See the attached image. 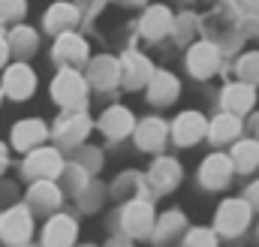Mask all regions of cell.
Returning <instances> with one entry per match:
<instances>
[{
    "mask_svg": "<svg viewBox=\"0 0 259 247\" xmlns=\"http://www.w3.org/2000/svg\"><path fill=\"white\" fill-rule=\"evenodd\" d=\"M184 226V217L178 214V211H172V214H166L160 223H157V241H169L178 229Z\"/></svg>",
    "mask_w": 259,
    "mask_h": 247,
    "instance_id": "27",
    "label": "cell"
},
{
    "mask_svg": "<svg viewBox=\"0 0 259 247\" xmlns=\"http://www.w3.org/2000/svg\"><path fill=\"white\" fill-rule=\"evenodd\" d=\"M36 46H39V36H36V30H30V27H15V30L9 33V52L18 55V58H30V55L36 52Z\"/></svg>",
    "mask_w": 259,
    "mask_h": 247,
    "instance_id": "25",
    "label": "cell"
},
{
    "mask_svg": "<svg viewBox=\"0 0 259 247\" xmlns=\"http://www.w3.org/2000/svg\"><path fill=\"white\" fill-rule=\"evenodd\" d=\"M205 133H208V121L199 112H184V115H178V121L172 124V136H175L178 145H193Z\"/></svg>",
    "mask_w": 259,
    "mask_h": 247,
    "instance_id": "11",
    "label": "cell"
},
{
    "mask_svg": "<svg viewBox=\"0 0 259 247\" xmlns=\"http://www.w3.org/2000/svg\"><path fill=\"white\" fill-rule=\"evenodd\" d=\"M75 21H78V12H75V6H69V3H55V6L46 12V30H52V33L72 30Z\"/></svg>",
    "mask_w": 259,
    "mask_h": 247,
    "instance_id": "23",
    "label": "cell"
},
{
    "mask_svg": "<svg viewBox=\"0 0 259 247\" xmlns=\"http://www.w3.org/2000/svg\"><path fill=\"white\" fill-rule=\"evenodd\" d=\"M27 199H30V208L33 211L46 214V211H55L61 205V190L52 184V178H39V181H33Z\"/></svg>",
    "mask_w": 259,
    "mask_h": 247,
    "instance_id": "17",
    "label": "cell"
},
{
    "mask_svg": "<svg viewBox=\"0 0 259 247\" xmlns=\"http://www.w3.org/2000/svg\"><path fill=\"white\" fill-rule=\"evenodd\" d=\"M232 163H235V169L238 172H250V169H256L259 166V142H238L235 148H232Z\"/></svg>",
    "mask_w": 259,
    "mask_h": 247,
    "instance_id": "26",
    "label": "cell"
},
{
    "mask_svg": "<svg viewBox=\"0 0 259 247\" xmlns=\"http://www.w3.org/2000/svg\"><path fill=\"white\" fill-rule=\"evenodd\" d=\"M3 91L12 97V100H27L33 91H36V75L27 63H15L6 69L3 75Z\"/></svg>",
    "mask_w": 259,
    "mask_h": 247,
    "instance_id": "7",
    "label": "cell"
},
{
    "mask_svg": "<svg viewBox=\"0 0 259 247\" xmlns=\"http://www.w3.org/2000/svg\"><path fill=\"white\" fill-rule=\"evenodd\" d=\"M46 136H49L46 124L36 121V118H30V121H18L15 127H12V145H15L18 151H33L39 142H46Z\"/></svg>",
    "mask_w": 259,
    "mask_h": 247,
    "instance_id": "13",
    "label": "cell"
},
{
    "mask_svg": "<svg viewBox=\"0 0 259 247\" xmlns=\"http://www.w3.org/2000/svg\"><path fill=\"white\" fill-rule=\"evenodd\" d=\"M151 75H154V66L148 58H142V55H136V52H130L121 58V81H124V88H142V85H148L151 81Z\"/></svg>",
    "mask_w": 259,
    "mask_h": 247,
    "instance_id": "8",
    "label": "cell"
},
{
    "mask_svg": "<svg viewBox=\"0 0 259 247\" xmlns=\"http://www.w3.org/2000/svg\"><path fill=\"white\" fill-rule=\"evenodd\" d=\"M121 226L127 229L133 238H142V235H148L157 223H154V208H151V202H145V199H130L127 205H124V211H121Z\"/></svg>",
    "mask_w": 259,
    "mask_h": 247,
    "instance_id": "5",
    "label": "cell"
},
{
    "mask_svg": "<svg viewBox=\"0 0 259 247\" xmlns=\"http://www.w3.org/2000/svg\"><path fill=\"white\" fill-rule=\"evenodd\" d=\"M33 232V220H30V208L24 205H12L9 211L0 214V238L9 244H24Z\"/></svg>",
    "mask_w": 259,
    "mask_h": 247,
    "instance_id": "1",
    "label": "cell"
},
{
    "mask_svg": "<svg viewBox=\"0 0 259 247\" xmlns=\"http://www.w3.org/2000/svg\"><path fill=\"white\" fill-rule=\"evenodd\" d=\"M6 163H9V154H6V145H0V175L6 169Z\"/></svg>",
    "mask_w": 259,
    "mask_h": 247,
    "instance_id": "33",
    "label": "cell"
},
{
    "mask_svg": "<svg viewBox=\"0 0 259 247\" xmlns=\"http://www.w3.org/2000/svg\"><path fill=\"white\" fill-rule=\"evenodd\" d=\"M232 172H235L232 157H226V154H211V157L202 163V169H199V181L208 187V190H220V187L229 184Z\"/></svg>",
    "mask_w": 259,
    "mask_h": 247,
    "instance_id": "6",
    "label": "cell"
},
{
    "mask_svg": "<svg viewBox=\"0 0 259 247\" xmlns=\"http://www.w3.org/2000/svg\"><path fill=\"white\" fill-rule=\"evenodd\" d=\"M88 130H91V118H88L84 112H72L69 118H64V121L58 124L55 136H58V142H61V145L75 148V145L88 136Z\"/></svg>",
    "mask_w": 259,
    "mask_h": 247,
    "instance_id": "16",
    "label": "cell"
},
{
    "mask_svg": "<svg viewBox=\"0 0 259 247\" xmlns=\"http://www.w3.org/2000/svg\"><path fill=\"white\" fill-rule=\"evenodd\" d=\"M24 0H0V21H18L21 15H24Z\"/></svg>",
    "mask_w": 259,
    "mask_h": 247,
    "instance_id": "29",
    "label": "cell"
},
{
    "mask_svg": "<svg viewBox=\"0 0 259 247\" xmlns=\"http://www.w3.org/2000/svg\"><path fill=\"white\" fill-rule=\"evenodd\" d=\"M178 78L172 75V72H154L151 75V81H148V100L154 103V106H169V103H175V97H178Z\"/></svg>",
    "mask_w": 259,
    "mask_h": 247,
    "instance_id": "14",
    "label": "cell"
},
{
    "mask_svg": "<svg viewBox=\"0 0 259 247\" xmlns=\"http://www.w3.org/2000/svg\"><path fill=\"white\" fill-rule=\"evenodd\" d=\"M250 202L247 199H226L220 208H217V217H214V223H217V229L223 232V235H238V232H244V226L250 223Z\"/></svg>",
    "mask_w": 259,
    "mask_h": 247,
    "instance_id": "3",
    "label": "cell"
},
{
    "mask_svg": "<svg viewBox=\"0 0 259 247\" xmlns=\"http://www.w3.org/2000/svg\"><path fill=\"white\" fill-rule=\"evenodd\" d=\"M100 130H103L109 139H124L127 133L136 130V121H133L130 109H124V106H112V109L103 112V118H100Z\"/></svg>",
    "mask_w": 259,
    "mask_h": 247,
    "instance_id": "12",
    "label": "cell"
},
{
    "mask_svg": "<svg viewBox=\"0 0 259 247\" xmlns=\"http://www.w3.org/2000/svg\"><path fill=\"white\" fill-rule=\"evenodd\" d=\"M247 202L250 205H259V181H253V184L247 187Z\"/></svg>",
    "mask_w": 259,
    "mask_h": 247,
    "instance_id": "31",
    "label": "cell"
},
{
    "mask_svg": "<svg viewBox=\"0 0 259 247\" xmlns=\"http://www.w3.org/2000/svg\"><path fill=\"white\" fill-rule=\"evenodd\" d=\"M184 241H187V244H214L217 238H214V232H208V229H193V232H187Z\"/></svg>",
    "mask_w": 259,
    "mask_h": 247,
    "instance_id": "30",
    "label": "cell"
},
{
    "mask_svg": "<svg viewBox=\"0 0 259 247\" xmlns=\"http://www.w3.org/2000/svg\"><path fill=\"white\" fill-rule=\"evenodd\" d=\"M9 55H12V52H9V39H3V36H0V66L9 61Z\"/></svg>",
    "mask_w": 259,
    "mask_h": 247,
    "instance_id": "32",
    "label": "cell"
},
{
    "mask_svg": "<svg viewBox=\"0 0 259 247\" xmlns=\"http://www.w3.org/2000/svg\"><path fill=\"white\" fill-rule=\"evenodd\" d=\"M75 232H78V226H75L72 217H52L46 223V229H42V244H49V247L72 244L75 241Z\"/></svg>",
    "mask_w": 259,
    "mask_h": 247,
    "instance_id": "18",
    "label": "cell"
},
{
    "mask_svg": "<svg viewBox=\"0 0 259 247\" xmlns=\"http://www.w3.org/2000/svg\"><path fill=\"white\" fill-rule=\"evenodd\" d=\"M220 63V52L211 46V43H196L187 55V69L193 72L196 78H208Z\"/></svg>",
    "mask_w": 259,
    "mask_h": 247,
    "instance_id": "10",
    "label": "cell"
},
{
    "mask_svg": "<svg viewBox=\"0 0 259 247\" xmlns=\"http://www.w3.org/2000/svg\"><path fill=\"white\" fill-rule=\"evenodd\" d=\"M136 3H142V0H136Z\"/></svg>",
    "mask_w": 259,
    "mask_h": 247,
    "instance_id": "34",
    "label": "cell"
},
{
    "mask_svg": "<svg viewBox=\"0 0 259 247\" xmlns=\"http://www.w3.org/2000/svg\"><path fill=\"white\" fill-rule=\"evenodd\" d=\"M55 55L66 63H81L88 58V46H84V39L78 36V33H72V30H64V33H58V43H55Z\"/></svg>",
    "mask_w": 259,
    "mask_h": 247,
    "instance_id": "21",
    "label": "cell"
},
{
    "mask_svg": "<svg viewBox=\"0 0 259 247\" xmlns=\"http://www.w3.org/2000/svg\"><path fill=\"white\" fill-rule=\"evenodd\" d=\"M238 75L244 78V81H259V55H244L241 61H238Z\"/></svg>",
    "mask_w": 259,
    "mask_h": 247,
    "instance_id": "28",
    "label": "cell"
},
{
    "mask_svg": "<svg viewBox=\"0 0 259 247\" xmlns=\"http://www.w3.org/2000/svg\"><path fill=\"white\" fill-rule=\"evenodd\" d=\"M88 78L94 81V88L100 91H109L121 81V61L118 58H109V55H100L94 58L91 66H88Z\"/></svg>",
    "mask_w": 259,
    "mask_h": 247,
    "instance_id": "9",
    "label": "cell"
},
{
    "mask_svg": "<svg viewBox=\"0 0 259 247\" xmlns=\"http://www.w3.org/2000/svg\"><path fill=\"white\" fill-rule=\"evenodd\" d=\"M172 30V12L166 6H151L142 15V36L145 39H160Z\"/></svg>",
    "mask_w": 259,
    "mask_h": 247,
    "instance_id": "19",
    "label": "cell"
},
{
    "mask_svg": "<svg viewBox=\"0 0 259 247\" xmlns=\"http://www.w3.org/2000/svg\"><path fill=\"white\" fill-rule=\"evenodd\" d=\"M0 100H3V94H0Z\"/></svg>",
    "mask_w": 259,
    "mask_h": 247,
    "instance_id": "35",
    "label": "cell"
},
{
    "mask_svg": "<svg viewBox=\"0 0 259 247\" xmlns=\"http://www.w3.org/2000/svg\"><path fill=\"white\" fill-rule=\"evenodd\" d=\"M64 172V160L55 148H33L27 151V160H24V175L30 181H39V178H55Z\"/></svg>",
    "mask_w": 259,
    "mask_h": 247,
    "instance_id": "2",
    "label": "cell"
},
{
    "mask_svg": "<svg viewBox=\"0 0 259 247\" xmlns=\"http://www.w3.org/2000/svg\"><path fill=\"white\" fill-rule=\"evenodd\" d=\"M166 142V124L157 121V118H148L136 127V145L142 151H160Z\"/></svg>",
    "mask_w": 259,
    "mask_h": 247,
    "instance_id": "20",
    "label": "cell"
},
{
    "mask_svg": "<svg viewBox=\"0 0 259 247\" xmlns=\"http://www.w3.org/2000/svg\"><path fill=\"white\" fill-rule=\"evenodd\" d=\"M151 181H154L157 190H172V187L181 181V166H178L172 157H163V160L154 163V169H151Z\"/></svg>",
    "mask_w": 259,
    "mask_h": 247,
    "instance_id": "24",
    "label": "cell"
},
{
    "mask_svg": "<svg viewBox=\"0 0 259 247\" xmlns=\"http://www.w3.org/2000/svg\"><path fill=\"white\" fill-rule=\"evenodd\" d=\"M253 103H256V91H253L250 81H235V85H229V88L223 91V106H226V112L244 115V112L253 109Z\"/></svg>",
    "mask_w": 259,
    "mask_h": 247,
    "instance_id": "15",
    "label": "cell"
},
{
    "mask_svg": "<svg viewBox=\"0 0 259 247\" xmlns=\"http://www.w3.org/2000/svg\"><path fill=\"white\" fill-rule=\"evenodd\" d=\"M84 94H88V85H84V78L75 72V69H61L58 75H55V81H52V97L61 103V106H69V109H75V106H81L84 103Z\"/></svg>",
    "mask_w": 259,
    "mask_h": 247,
    "instance_id": "4",
    "label": "cell"
},
{
    "mask_svg": "<svg viewBox=\"0 0 259 247\" xmlns=\"http://www.w3.org/2000/svg\"><path fill=\"white\" fill-rule=\"evenodd\" d=\"M238 133H241V121H238L235 112H223V115H217L214 121L208 124V136H211L214 145H226V142H232Z\"/></svg>",
    "mask_w": 259,
    "mask_h": 247,
    "instance_id": "22",
    "label": "cell"
}]
</instances>
